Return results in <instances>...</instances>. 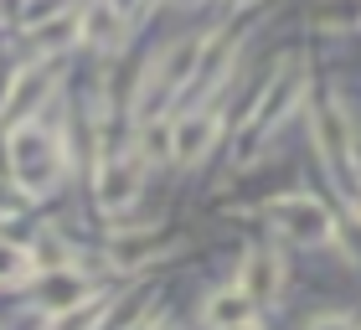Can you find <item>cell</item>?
Returning a JSON list of instances; mask_svg holds the SVG:
<instances>
[{
	"label": "cell",
	"instance_id": "cell-1",
	"mask_svg": "<svg viewBox=\"0 0 361 330\" xmlns=\"http://www.w3.org/2000/svg\"><path fill=\"white\" fill-rule=\"evenodd\" d=\"M196 62H202V42H196V37H180V42H171L166 52H160L150 68H145L140 98H135V114H140V119L160 114L180 88H186V82L196 78Z\"/></svg>",
	"mask_w": 361,
	"mask_h": 330
},
{
	"label": "cell",
	"instance_id": "cell-2",
	"mask_svg": "<svg viewBox=\"0 0 361 330\" xmlns=\"http://www.w3.org/2000/svg\"><path fill=\"white\" fill-rule=\"evenodd\" d=\"M11 171L26 191H47L62 176V145L47 124H21L11 135Z\"/></svg>",
	"mask_w": 361,
	"mask_h": 330
},
{
	"label": "cell",
	"instance_id": "cell-3",
	"mask_svg": "<svg viewBox=\"0 0 361 330\" xmlns=\"http://www.w3.org/2000/svg\"><path fill=\"white\" fill-rule=\"evenodd\" d=\"M300 88H305V62L300 57H289L284 62V73H279L269 88H264V98H258V109L248 114V135H243V155H253L258 145H264V135L284 119V114L294 109V98H300Z\"/></svg>",
	"mask_w": 361,
	"mask_h": 330
},
{
	"label": "cell",
	"instance_id": "cell-4",
	"mask_svg": "<svg viewBox=\"0 0 361 330\" xmlns=\"http://www.w3.org/2000/svg\"><path fill=\"white\" fill-rule=\"evenodd\" d=\"M274 227L289 243H325L331 238V212H325L315 196H279L274 202Z\"/></svg>",
	"mask_w": 361,
	"mask_h": 330
},
{
	"label": "cell",
	"instance_id": "cell-5",
	"mask_svg": "<svg viewBox=\"0 0 361 330\" xmlns=\"http://www.w3.org/2000/svg\"><path fill=\"white\" fill-rule=\"evenodd\" d=\"M140 186H145V160L140 155H114V160L98 165V202H104V212L135 207Z\"/></svg>",
	"mask_w": 361,
	"mask_h": 330
},
{
	"label": "cell",
	"instance_id": "cell-6",
	"mask_svg": "<svg viewBox=\"0 0 361 330\" xmlns=\"http://www.w3.org/2000/svg\"><path fill=\"white\" fill-rule=\"evenodd\" d=\"M88 300H98V294L88 289V279H83V274H73V269H68V263H62V269H47V274H42V284H37V305L47 310V315H68V310L88 305Z\"/></svg>",
	"mask_w": 361,
	"mask_h": 330
},
{
	"label": "cell",
	"instance_id": "cell-7",
	"mask_svg": "<svg viewBox=\"0 0 361 330\" xmlns=\"http://www.w3.org/2000/svg\"><path fill=\"white\" fill-rule=\"evenodd\" d=\"M315 145H320L325 165L346 181V176H351V124H346V114H341L336 98L320 109V119H315Z\"/></svg>",
	"mask_w": 361,
	"mask_h": 330
},
{
	"label": "cell",
	"instance_id": "cell-8",
	"mask_svg": "<svg viewBox=\"0 0 361 330\" xmlns=\"http://www.w3.org/2000/svg\"><path fill=\"white\" fill-rule=\"evenodd\" d=\"M212 140H217V119H212V114H186V119L171 124V160L196 165L212 150Z\"/></svg>",
	"mask_w": 361,
	"mask_h": 330
},
{
	"label": "cell",
	"instance_id": "cell-9",
	"mask_svg": "<svg viewBox=\"0 0 361 330\" xmlns=\"http://www.w3.org/2000/svg\"><path fill=\"white\" fill-rule=\"evenodd\" d=\"M238 289H248L253 300H274L284 289V263H279L274 248H248V258L238 269Z\"/></svg>",
	"mask_w": 361,
	"mask_h": 330
},
{
	"label": "cell",
	"instance_id": "cell-10",
	"mask_svg": "<svg viewBox=\"0 0 361 330\" xmlns=\"http://www.w3.org/2000/svg\"><path fill=\"white\" fill-rule=\"evenodd\" d=\"M202 320H207L212 330L238 325V320H253V294H248V289H217V294L202 305Z\"/></svg>",
	"mask_w": 361,
	"mask_h": 330
},
{
	"label": "cell",
	"instance_id": "cell-11",
	"mask_svg": "<svg viewBox=\"0 0 361 330\" xmlns=\"http://www.w3.org/2000/svg\"><path fill=\"white\" fill-rule=\"evenodd\" d=\"M227 62H233V37H212V42H202V62H196V93H212L222 82V73H227Z\"/></svg>",
	"mask_w": 361,
	"mask_h": 330
},
{
	"label": "cell",
	"instance_id": "cell-12",
	"mask_svg": "<svg viewBox=\"0 0 361 330\" xmlns=\"http://www.w3.org/2000/svg\"><path fill=\"white\" fill-rule=\"evenodd\" d=\"M78 37L93 42V47H119V37H124L119 11H114V6H93L83 21H78Z\"/></svg>",
	"mask_w": 361,
	"mask_h": 330
},
{
	"label": "cell",
	"instance_id": "cell-13",
	"mask_svg": "<svg viewBox=\"0 0 361 330\" xmlns=\"http://www.w3.org/2000/svg\"><path fill=\"white\" fill-rule=\"evenodd\" d=\"M315 26L320 31H351V26H361V0H320V6H315Z\"/></svg>",
	"mask_w": 361,
	"mask_h": 330
},
{
	"label": "cell",
	"instance_id": "cell-14",
	"mask_svg": "<svg viewBox=\"0 0 361 330\" xmlns=\"http://www.w3.org/2000/svg\"><path fill=\"white\" fill-rule=\"evenodd\" d=\"M26 274H31V253L16 243H0V284H21Z\"/></svg>",
	"mask_w": 361,
	"mask_h": 330
},
{
	"label": "cell",
	"instance_id": "cell-15",
	"mask_svg": "<svg viewBox=\"0 0 361 330\" xmlns=\"http://www.w3.org/2000/svg\"><path fill=\"white\" fill-rule=\"evenodd\" d=\"M310 330H351V320H341V315H331V320H315Z\"/></svg>",
	"mask_w": 361,
	"mask_h": 330
},
{
	"label": "cell",
	"instance_id": "cell-16",
	"mask_svg": "<svg viewBox=\"0 0 361 330\" xmlns=\"http://www.w3.org/2000/svg\"><path fill=\"white\" fill-rule=\"evenodd\" d=\"M222 330H258L253 320H238V325H222Z\"/></svg>",
	"mask_w": 361,
	"mask_h": 330
},
{
	"label": "cell",
	"instance_id": "cell-17",
	"mask_svg": "<svg viewBox=\"0 0 361 330\" xmlns=\"http://www.w3.org/2000/svg\"><path fill=\"white\" fill-rule=\"evenodd\" d=\"M145 330H171V325H145Z\"/></svg>",
	"mask_w": 361,
	"mask_h": 330
},
{
	"label": "cell",
	"instance_id": "cell-18",
	"mask_svg": "<svg viewBox=\"0 0 361 330\" xmlns=\"http://www.w3.org/2000/svg\"><path fill=\"white\" fill-rule=\"evenodd\" d=\"M238 6H253V0H238Z\"/></svg>",
	"mask_w": 361,
	"mask_h": 330
}]
</instances>
